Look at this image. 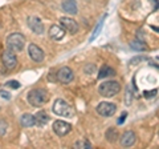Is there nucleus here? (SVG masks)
Listing matches in <instances>:
<instances>
[{"label": "nucleus", "mask_w": 159, "mask_h": 149, "mask_svg": "<svg viewBox=\"0 0 159 149\" xmlns=\"http://www.w3.org/2000/svg\"><path fill=\"white\" fill-rule=\"evenodd\" d=\"M28 103L29 105L32 107H43L44 104L48 101V93L45 89L43 88H36V89H32L31 92L28 93Z\"/></svg>", "instance_id": "nucleus-1"}, {"label": "nucleus", "mask_w": 159, "mask_h": 149, "mask_svg": "<svg viewBox=\"0 0 159 149\" xmlns=\"http://www.w3.org/2000/svg\"><path fill=\"white\" fill-rule=\"evenodd\" d=\"M52 109H53V112L56 113L57 116H61V117H68V118H70V117L74 116L73 108L69 105V104H68L65 100H62V99H57V100L54 101Z\"/></svg>", "instance_id": "nucleus-2"}, {"label": "nucleus", "mask_w": 159, "mask_h": 149, "mask_svg": "<svg viewBox=\"0 0 159 149\" xmlns=\"http://www.w3.org/2000/svg\"><path fill=\"white\" fill-rule=\"evenodd\" d=\"M24 46H25V37L21 33H11L7 37V47L8 49H11L12 52H20L23 51Z\"/></svg>", "instance_id": "nucleus-3"}, {"label": "nucleus", "mask_w": 159, "mask_h": 149, "mask_svg": "<svg viewBox=\"0 0 159 149\" xmlns=\"http://www.w3.org/2000/svg\"><path fill=\"white\" fill-rule=\"evenodd\" d=\"M121 91V85L118 81H105L98 87L99 95L103 97H113Z\"/></svg>", "instance_id": "nucleus-4"}, {"label": "nucleus", "mask_w": 159, "mask_h": 149, "mask_svg": "<svg viewBox=\"0 0 159 149\" xmlns=\"http://www.w3.org/2000/svg\"><path fill=\"white\" fill-rule=\"evenodd\" d=\"M117 111V105L113 103H107V101H103V103H99L97 105V113L101 115L103 117H110L113 116Z\"/></svg>", "instance_id": "nucleus-5"}, {"label": "nucleus", "mask_w": 159, "mask_h": 149, "mask_svg": "<svg viewBox=\"0 0 159 149\" xmlns=\"http://www.w3.org/2000/svg\"><path fill=\"white\" fill-rule=\"evenodd\" d=\"M53 132L56 133V135L58 137H64V136H66L69 132L72 131V125L66 121H64V120H56L53 123Z\"/></svg>", "instance_id": "nucleus-6"}, {"label": "nucleus", "mask_w": 159, "mask_h": 149, "mask_svg": "<svg viewBox=\"0 0 159 149\" xmlns=\"http://www.w3.org/2000/svg\"><path fill=\"white\" fill-rule=\"evenodd\" d=\"M74 79V73L69 67H62L58 69L57 72V80L61 84H69L72 83Z\"/></svg>", "instance_id": "nucleus-7"}, {"label": "nucleus", "mask_w": 159, "mask_h": 149, "mask_svg": "<svg viewBox=\"0 0 159 149\" xmlns=\"http://www.w3.org/2000/svg\"><path fill=\"white\" fill-rule=\"evenodd\" d=\"M2 60H3L4 67L8 69H13L17 65V57H16V55H15V52H12L11 49H7V51L3 53Z\"/></svg>", "instance_id": "nucleus-8"}, {"label": "nucleus", "mask_w": 159, "mask_h": 149, "mask_svg": "<svg viewBox=\"0 0 159 149\" xmlns=\"http://www.w3.org/2000/svg\"><path fill=\"white\" fill-rule=\"evenodd\" d=\"M60 24H61V27L64 28V31H68L69 33H77L78 31V24L76 20H73L70 17H61L60 19Z\"/></svg>", "instance_id": "nucleus-9"}, {"label": "nucleus", "mask_w": 159, "mask_h": 149, "mask_svg": "<svg viewBox=\"0 0 159 149\" xmlns=\"http://www.w3.org/2000/svg\"><path fill=\"white\" fill-rule=\"evenodd\" d=\"M27 23H28V27L31 28L32 32L37 33V35H43L44 33V24H43V22L40 20L39 17H36V16L28 17Z\"/></svg>", "instance_id": "nucleus-10"}, {"label": "nucleus", "mask_w": 159, "mask_h": 149, "mask_svg": "<svg viewBox=\"0 0 159 149\" xmlns=\"http://www.w3.org/2000/svg\"><path fill=\"white\" fill-rule=\"evenodd\" d=\"M28 53H29V57L36 63H40L44 60V51L39 46H36V44H29Z\"/></svg>", "instance_id": "nucleus-11"}, {"label": "nucleus", "mask_w": 159, "mask_h": 149, "mask_svg": "<svg viewBox=\"0 0 159 149\" xmlns=\"http://www.w3.org/2000/svg\"><path fill=\"white\" fill-rule=\"evenodd\" d=\"M135 141H137V136H135V133H134L133 131H126L121 136V138H119V142H121V145L125 147V148L133 147L134 144H135Z\"/></svg>", "instance_id": "nucleus-12"}, {"label": "nucleus", "mask_w": 159, "mask_h": 149, "mask_svg": "<svg viewBox=\"0 0 159 149\" xmlns=\"http://www.w3.org/2000/svg\"><path fill=\"white\" fill-rule=\"evenodd\" d=\"M49 36H51V39H53V40L60 41L64 36H65V31H64L62 27L52 26L51 28H49Z\"/></svg>", "instance_id": "nucleus-13"}, {"label": "nucleus", "mask_w": 159, "mask_h": 149, "mask_svg": "<svg viewBox=\"0 0 159 149\" xmlns=\"http://www.w3.org/2000/svg\"><path fill=\"white\" fill-rule=\"evenodd\" d=\"M62 11L68 15H76L77 13V4L74 0H65L62 3Z\"/></svg>", "instance_id": "nucleus-14"}, {"label": "nucleus", "mask_w": 159, "mask_h": 149, "mask_svg": "<svg viewBox=\"0 0 159 149\" xmlns=\"http://www.w3.org/2000/svg\"><path fill=\"white\" fill-rule=\"evenodd\" d=\"M48 121H49V117L44 111H40V112H37V115H34V125L44 127Z\"/></svg>", "instance_id": "nucleus-15"}, {"label": "nucleus", "mask_w": 159, "mask_h": 149, "mask_svg": "<svg viewBox=\"0 0 159 149\" xmlns=\"http://www.w3.org/2000/svg\"><path fill=\"white\" fill-rule=\"evenodd\" d=\"M20 124H21V127L24 128H31L34 125V116L31 115V113H24L20 118Z\"/></svg>", "instance_id": "nucleus-16"}, {"label": "nucleus", "mask_w": 159, "mask_h": 149, "mask_svg": "<svg viewBox=\"0 0 159 149\" xmlns=\"http://www.w3.org/2000/svg\"><path fill=\"white\" fill-rule=\"evenodd\" d=\"M105 137H106V140L109 142H116L118 140L119 135H118V132H117L116 128H109L106 131V133H105Z\"/></svg>", "instance_id": "nucleus-17"}, {"label": "nucleus", "mask_w": 159, "mask_h": 149, "mask_svg": "<svg viewBox=\"0 0 159 149\" xmlns=\"http://www.w3.org/2000/svg\"><path fill=\"white\" fill-rule=\"evenodd\" d=\"M113 74H116V72H114V69L110 68V67H102L101 69H99V73H98V79L101 80V79H106L109 76H113Z\"/></svg>", "instance_id": "nucleus-18"}, {"label": "nucleus", "mask_w": 159, "mask_h": 149, "mask_svg": "<svg viewBox=\"0 0 159 149\" xmlns=\"http://www.w3.org/2000/svg\"><path fill=\"white\" fill-rule=\"evenodd\" d=\"M130 47L135 51H147V46L146 43H143L142 40H133L130 43Z\"/></svg>", "instance_id": "nucleus-19"}, {"label": "nucleus", "mask_w": 159, "mask_h": 149, "mask_svg": "<svg viewBox=\"0 0 159 149\" xmlns=\"http://www.w3.org/2000/svg\"><path fill=\"white\" fill-rule=\"evenodd\" d=\"M74 148H82V149H90L92 144L89 142L86 138H82V140H78L74 142Z\"/></svg>", "instance_id": "nucleus-20"}, {"label": "nucleus", "mask_w": 159, "mask_h": 149, "mask_svg": "<svg viewBox=\"0 0 159 149\" xmlns=\"http://www.w3.org/2000/svg\"><path fill=\"white\" fill-rule=\"evenodd\" d=\"M103 19H105V16H103V17H102V20H101V22H99V23L97 24V27H96V28H94V32L92 33V36H90V39H89V40H90V41H93V40H94V39H96V37L98 36V33H99V32H101V29H102V26H103Z\"/></svg>", "instance_id": "nucleus-21"}, {"label": "nucleus", "mask_w": 159, "mask_h": 149, "mask_svg": "<svg viewBox=\"0 0 159 149\" xmlns=\"http://www.w3.org/2000/svg\"><path fill=\"white\" fill-rule=\"evenodd\" d=\"M6 87L12 88V89H19L21 85H20V83H19V81H16V80H11V81H8V83L6 84Z\"/></svg>", "instance_id": "nucleus-22"}, {"label": "nucleus", "mask_w": 159, "mask_h": 149, "mask_svg": "<svg viewBox=\"0 0 159 149\" xmlns=\"http://www.w3.org/2000/svg\"><path fill=\"white\" fill-rule=\"evenodd\" d=\"M157 89H152V91H145L143 92V97H146V99H151L157 95Z\"/></svg>", "instance_id": "nucleus-23"}, {"label": "nucleus", "mask_w": 159, "mask_h": 149, "mask_svg": "<svg viewBox=\"0 0 159 149\" xmlns=\"http://www.w3.org/2000/svg\"><path fill=\"white\" fill-rule=\"evenodd\" d=\"M7 132V123L4 120H0V136H3Z\"/></svg>", "instance_id": "nucleus-24"}, {"label": "nucleus", "mask_w": 159, "mask_h": 149, "mask_svg": "<svg viewBox=\"0 0 159 149\" xmlns=\"http://www.w3.org/2000/svg\"><path fill=\"white\" fill-rule=\"evenodd\" d=\"M0 96H2L3 99H6V100H9V99H11V95H9L7 91H4V89L0 91Z\"/></svg>", "instance_id": "nucleus-25"}, {"label": "nucleus", "mask_w": 159, "mask_h": 149, "mask_svg": "<svg viewBox=\"0 0 159 149\" xmlns=\"http://www.w3.org/2000/svg\"><path fill=\"white\" fill-rule=\"evenodd\" d=\"M126 116H127V113H126V112H123V113H122V116H121V117H119V120H118V124H122L123 121H125V118H126Z\"/></svg>", "instance_id": "nucleus-26"}, {"label": "nucleus", "mask_w": 159, "mask_h": 149, "mask_svg": "<svg viewBox=\"0 0 159 149\" xmlns=\"http://www.w3.org/2000/svg\"><path fill=\"white\" fill-rule=\"evenodd\" d=\"M142 60H145V57H134L131 60V64H137V61H142Z\"/></svg>", "instance_id": "nucleus-27"}, {"label": "nucleus", "mask_w": 159, "mask_h": 149, "mask_svg": "<svg viewBox=\"0 0 159 149\" xmlns=\"http://www.w3.org/2000/svg\"><path fill=\"white\" fill-rule=\"evenodd\" d=\"M89 71L93 72V71H94V65H86V67H85V72L88 73Z\"/></svg>", "instance_id": "nucleus-28"}]
</instances>
